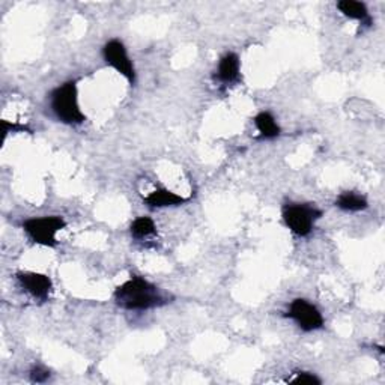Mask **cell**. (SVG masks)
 Here are the masks:
<instances>
[{"mask_svg":"<svg viewBox=\"0 0 385 385\" xmlns=\"http://www.w3.org/2000/svg\"><path fill=\"white\" fill-rule=\"evenodd\" d=\"M131 237L135 240H145L147 237H152L157 232L155 223L152 218L149 217H138L131 223Z\"/></svg>","mask_w":385,"mask_h":385,"instance_id":"cell-13","label":"cell"},{"mask_svg":"<svg viewBox=\"0 0 385 385\" xmlns=\"http://www.w3.org/2000/svg\"><path fill=\"white\" fill-rule=\"evenodd\" d=\"M103 57L106 64L116 69L121 76L127 79V82L133 86L135 83V69L133 62L128 56L125 45L119 40L108 41L103 48Z\"/></svg>","mask_w":385,"mask_h":385,"instance_id":"cell-6","label":"cell"},{"mask_svg":"<svg viewBox=\"0 0 385 385\" xmlns=\"http://www.w3.org/2000/svg\"><path fill=\"white\" fill-rule=\"evenodd\" d=\"M320 217V211L310 203H291L283 209L284 225L296 237H308Z\"/></svg>","mask_w":385,"mask_h":385,"instance_id":"cell-3","label":"cell"},{"mask_svg":"<svg viewBox=\"0 0 385 385\" xmlns=\"http://www.w3.org/2000/svg\"><path fill=\"white\" fill-rule=\"evenodd\" d=\"M189 199L181 194L173 193L167 189H160L147 194L145 197V203L151 208H167V206H179L187 202Z\"/></svg>","mask_w":385,"mask_h":385,"instance_id":"cell-9","label":"cell"},{"mask_svg":"<svg viewBox=\"0 0 385 385\" xmlns=\"http://www.w3.org/2000/svg\"><path fill=\"white\" fill-rule=\"evenodd\" d=\"M50 106L55 116L67 125H80L86 116L79 104V91L76 82H67L57 86L50 96Z\"/></svg>","mask_w":385,"mask_h":385,"instance_id":"cell-2","label":"cell"},{"mask_svg":"<svg viewBox=\"0 0 385 385\" xmlns=\"http://www.w3.org/2000/svg\"><path fill=\"white\" fill-rule=\"evenodd\" d=\"M337 9L346 18L357 20L362 24H366V26H370L372 24V18L369 16L367 6L363 2H355V0H342V2L337 4Z\"/></svg>","mask_w":385,"mask_h":385,"instance_id":"cell-10","label":"cell"},{"mask_svg":"<svg viewBox=\"0 0 385 385\" xmlns=\"http://www.w3.org/2000/svg\"><path fill=\"white\" fill-rule=\"evenodd\" d=\"M292 384H320V379L308 372H298V374L289 379Z\"/></svg>","mask_w":385,"mask_h":385,"instance_id":"cell-14","label":"cell"},{"mask_svg":"<svg viewBox=\"0 0 385 385\" xmlns=\"http://www.w3.org/2000/svg\"><path fill=\"white\" fill-rule=\"evenodd\" d=\"M113 296L115 303L125 310H151L167 303L155 284L139 276L122 283Z\"/></svg>","mask_w":385,"mask_h":385,"instance_id":"cell-1","label":"cell"},{"mask_svg":"<svg viewBox=\"0 0 385 385\" xmlns=\"http://www.w3.org/2000/svg\"><path fill=\"white\" fill-rule=\"evenodd\" d=\"M16 277L21 289H24V292H28L30 296H33L35 300L41 301L48 300L50 292L53 289V283L50 280V277L33 271L17 272Z\"/></svg>","mask_w":385,"mask_h":385,"instance_id":"cell-7","label":"cell"},{"mask_svg":"<svg viewBox=\"0 0 385 385\" xmlns=\"http://www.w3.org/2000/svg\"><path fill=\"white\" fill-rule=\"evenodd\" d=\"M241 62L237 53H226L218 62L217 79L223 84H233L240 80Z\"/></svg>","mask_w":385,"mask_h":385,"instance_id":"cell-8","label":"cell"},{"mask_svg":"<svg viewBox=\"0 0 385 385\" xmlns=\"http://www.w3.org/2000/svg\"><path fill=\"white\" fill-rule=\"evenodd\" d=\"M67 226L65 220L59 216H45L29 218L23 223V229L29 238L38 245L55 248L57 245L56 235Z\"/></svg>","mask_w":385,"mask_h":385,"instance_id":"cell-4","label":"cell"},{"mask_svg":"<svg viewBox=\"0 0 385 385\" xmlns=\"http://www.w3.org/2000/svg\"><path fill=\"white\" fill-rule=\"evenodd\" d=\"M255 125L260 134V138L265 140H272L280 135L281 130L276 118L272 116L269 111H260L255 118Z\"/></svg>","mask_w":385,"mask_h":385,"instance_id":"cell-11","label":"cell"},{"mask_svg":"<svg viewBox=\"0 0 385 385\" xmlns=\"http://www.w3.org/2000/svg\"><path fill=\"white\" fill-rule=\"evenodd\" d=\"M286 316L295 322L298 328L306 333H312L324 327V318H322L319 308L303 298H296L291 303Z\"/></svg>","mask_w":385,"mask_h":385,"instance_id":"cell-5","label":"cell"},{"mask_svg":"<svg viewBox=\"0 0 385 385\" xmlns=\"http://www.w3.org/2000/svg\"><path fill=\"white\" fill-rule=\"evenodd\" d=\"M336 206L346 213H359L364 211L369 203L367 199L357 191H345L336 199Z\"/></svg>","mask_w":385,"mask_h":385,"instance_id":"cell-12","label":"cell"},{"mask_svg":"<svg viewBox=\"0 0 385 385\" xmlns=\"http://www.w3.org/2000/svg\"><path fill=\"white\" fill-rule=\"evenodd\" d=\"M48 378H50V372L45 367H43V366H35L30 370V379H32V382H36V384L45 382Z\"/></svg>","mask_w":385,"mask_h":385,"instance_id":"cell-15","label":"cell"}]
</instances>
